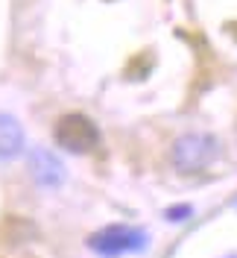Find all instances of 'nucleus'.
<instances>
[{
	"label": "nucleus",
	"instance_id": "f257e3e1",
	"mask_svg": "<svg viewBox=\"0 0 237 258\" xmlns=\"http://www.w3.org/2000/svg\"><path fill=\"white\" fill-rule=\"evenodd\" d=\"M53 138H56V144L62 147V150L82 156V153H91V150L100 144V129H97V123L88 114L67 112L56 120Z\"/></svg>",
	"mask_w": 237,
	"mask_h": 258
},
{
	"label": "nucleus",
	"instance_id": "f03ea898",
	"mask_svg": "<svg viewBox=\"0 0 237 258\" xmlns=\"http://www.w3.org/2000/svg\"><path fill=\"white\" fill-rule=\"evenodd\" d=\"M217 141L205 132H188L173 144V164L179 173H199L217 159Z\"/></svg>",
	"mask_w": 237,
	"mask_h": 258
},
{
	"label": "nucleus",
	"instance_id": "7ed1b4c3",
	"mask_svg": "<svg viewBox=\"0 0 237 258\" xmlns=\"http://www.w3.org/2000/svg\"><path fill=\"white\" fill-rule=\"evenodd\" d=\"M149 243L143 229H132V226H106L103 232H97L88 238V246L106 258L123 255V252H141Z\"/></svg>",
	"mask_w": 237,
	"mask_h": 258
},
{
	"label": "nucleus",
	"instance_id": "20e7f679",
	"mask_svg": "<svg viewBox=\"0 0 237 258\" xmlns=\"http://www.w3.org/2000/svg\"><path fill=\"white\" fill-rule=\"evenodd\" d=\"M30 173L32 179L41 185V188H47V191H53V188H59L64 182V164L59 159H56V153H50V150H44V147H35L30 156Z\"/></svg>",
	"mask_w": 237,
	"mask_h": 258
},
{
	"label": "nucleus",
	"instance_id": "39448f33",
	"mask_svg": "<svg viewBox=\"0 0 237 258\" xmlns=\"http://www.w3.org/2000/svg\"><path fill=\"white\" fill-rule=\"evenodd\" d=\"M27 147V135H24V126L18 123L12 114L0 112V161L18 159Z\"/></svg>",
	"mask_w": 237,
	"mask_h": 258
},
{
	"label": "nucleus",
	"instance_id": "423d86ee",
	"mask_svg": "<svg viewBox=\"0 0 237 258\" xmlns=\"http://www.w3.org/2000/svg\"><path fill=\"white\" fill-rule=\"evenodd\" d=\"M190 214H193V209H190V206H170V209L164 211V217H167V220H173V223H179V220H188Z\"/></svg>",
	"mask_w": 237,
	"mask_h": 258
},
{
	"label": "nucleus",
	"instance_id": "0eeeda50",
	"mask_svg": "<svg viewBox=\"0 0 237 258\" xmlns=\"http://www.w3.org/2000/svg\"><path fill=\"white\" fill-rule=\"evenodd\" d=\"M234 209H237V197H234Z\"/></svg>",
	"mask_w": 237,
	"mask_h": 258
}]
</instances>
